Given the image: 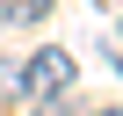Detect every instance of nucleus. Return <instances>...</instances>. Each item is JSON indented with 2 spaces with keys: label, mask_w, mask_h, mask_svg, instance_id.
Returning a JSON list of instances; mask_svg holds the SVG:
<instances>
[{
  "label": "nucleus",
  "mask_w": 123,
  "mask_h": 116,
  "mask_svg": "<svg viewBox=\"0 0 123 116\" xmlns=\"http://www.w3.org/2000/svg\"><path fill=\"white\" fill-rule=\"evenodd\" d=\"M116 73H123V58H116Z\"/></svg>",
  "instance_id": "nucleus-5"
},
{
  "label": "nucleus",
  "mask_w": 123,
  "mask_h": 116,
  "mask_svg": "<svg viewBox=\"0 0 123 116\" xmlns=\"http://www.w3.org/2000/svg\"><path fill=\"white\" fill-rule=\"evenodd\" d=\"M51 15V0H0V22H7V29H36Z\"/></svg>",
  "instance_id": "nucleus-2"
},
{
  "label": "nucleus",
  "mask_w": 123,
  "mask_h": 116,
  "mask_svg": "<svg viewBox=\"0 0 123 116\" xmlns=\"http://www.w3.org/2000/svg\"><path fill=\"white\" fill-rule=\"evenodd\" d=\"M36 116H87V109H80L73 94H51V102H36Z\"/></svg>",
  "instance_id": "nucleus-3"
},
{
  "label": "nucleus",
  "mask_w": 123,
  "mask_h": 116,
  "mask_svg": "<svg viewBox=\"0 0 123 116\" xmlns=\"http://www.w3.org/2000/svg\"><path fill=\"white\" fill-rule=\"evenodd\" d=\"M73 73H80V65L51 44V51H29V65H22V80H15V87H22L29 102H51V94H73Z\"/></svg>",
  "instance_id": "nucleus-1"
},
{
  "label": "nucleus",
  "mask_w": 123,
  "mask_h": 116,
  "mask_svg": "<svg viewBox=\"0 0 123 116\" xmlns=\"http://www.w3.org/2000/svg\"><path fill=\"white\" fill-rule=\"evenodd\" d=\"M87 116H123V109H87Z\"/></svg>",
  "instance_id": "nucleus-4"
}]
</instances>
